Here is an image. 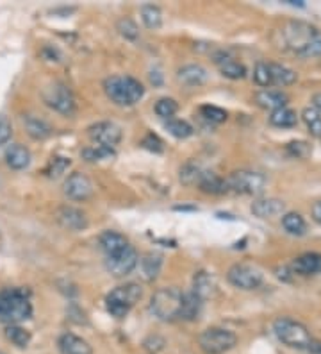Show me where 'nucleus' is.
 Listing matches in <instances>:
<instances>
[{"mask_svg":"<svg viewBox=\"0 0 321 354\" xmlns=\"http://www.w3.org/2000/svg\"><path fill=\"white\" fill-rule=\"evenodd\" d=\"M43 102L54 111L61 113L64 117H70L75 113V97L64 82L54 81L41 91Z\"/></svg>","mask_w":321,"mask_h":354,"instance_id":"obj_7","label":"nucleus"},{"mask_svg":"<svg viewBox=\"0 0 321 354\" xmlns=\"http://www.w3.org/2000/svg\"><path fill=\"white\" fill-rule=\"evenodd\" d=\"M200 115L206 118L207 122H213V124H223V122L227 120V111L218 106H211V104H206V106H202L200 108Z\"/></svg>","mask_w":321,"mask_h":354,"instance_id":"obj_42","label":"nucleus"},{"mask_svg":"<svg viewBox=\"0 0 321 354\" xmlns=\"http://www.w3.org/2000/svg\"><path fill=\"white\" fill-rule=\"evenodd\" d=\"M282 227L286 229L289 234H295V236H302L305 234V229H307V224H305L304 216L300 213L289 212L282 215Z\"/></svg>","mask_w":321,"mask_h":354,"instance_id":"obj_29","label":"nucleus"},{"mask_svg":"<svg viewBox=\"0 0 321 354\" xmlns=\"http://www.w3.org/2000/svg\"><path fill=\"white\" fill-rule=\"evenodd\" d=\"M164 127H166L171 136H175L179 140H186L193 134L191 124L186 120H180V118H170V120H166Z\"/></svg>","mask_w":321,"mask_h":354,"instance_id":"obj_34","label":"nucleus"},{"mask_svg":"<svg viewBox=\"0 0 321 354\" xmlns=\"http://www.w3.org/2000/svg\"><path fill=\"white\" fill-rule=\"evenodd\" d=\"M4 158L9 169H13V170H26L30 165V160H32L30 151L26 147V145H21V143H13V145H9V147L6 149Z\"/></svg>","mask_w":321,"mask_h":354,"instance_id":"obj_19","label":"nucleus"},{"mask_svg":"<svg viewBox=\"0 0 321 354\" xmlns=\"http://www.w3.org/2000/svg\"><path fill=\"white\" fill-rule=\"evenodd\" d=\"M137 265H139V256H137L136 249L133 245L125 247L124 251H120L118 254L107 256L106 258L107 272L115 277L128 276Z\"/></svg>","mask_w":321,"mask_h":354,"instance_id":"obj_10","label":"nucleus"},{"mask_svg":"<svg viewBox=\"0 0 321 354\" xmlns=\"http://www.w3.org/2000/svg\"><path fill=\"white\" fill-rule=\"evenodd\" d=\"M0 354H6V353H2V351H0Z\"/></svg>","mask_w":321,"mask_h":354,"instance_id":"obj_49","label":"nucleus"},{"mask_svg":"<svg viewBox=\"0 0 321 354\" xmlns=\"http://www.w3.org/2000/svg\"><path fill=\"white\" fill-rule=\"evenodd\" d=\"M214 288H216V286H214V281L209 272H206V270H198V272L195 274V277H193L191 292L197 295L200 301H207V299L214 294Z\"/></svg>","mask_w":321,"mask_h":354,"instance_id":"obj_25","label":"nucleus"},{"mask_svg":"<svg viewBox=\"0 0 321 354\" xmlns=\"http://www.w3.org/2000/svg\"><path fill=\"white\" fill-rule=\"evenodd\" d=\"M198 188H200L204 194L209 195H223L228 192L227 179L220 177L218 174L209 172V170H204L200 177V183H198Z\"/></svg>","mask_w":321,"mask_h":354,"instance_id":"obj_21","label":"nucleus"},{"mask_svg":"<svg viewBox=\"0 0 321 354\" xmlns=\"http://www.w3.org/2000/svg\"><path fill=\"white\" fill-rule=\"evenodd\" d=\"M142 20L146 29L157 30L159 27L163 26V13H161V9L157 6L145 4L142 8Z\"/></svg>","mask_w":321,"mask_h":354,"instance_id":"obj_31","label":"nucleus"},{"mask_svg":"<svg viewBox=\"0 0 321 354\" xmlns=\"http://www.w3.org/2000/svg\"><path fill=\"white\" fill-rule=\"evenodd\" d=\"M313 108L321 113V93H316V95L313 97Z\"/></svg>","mask_w":321,"mask_h":354,"instance_id":"obj_48","label":"nucleus"},{"mask_svg":"<svg viewBox=\"0 0 321 354\" xmlns=\"http://www.w3.org/2000/svg\"><path fill=\"white\" fill-rule=\"evenodd\" d=\"M202 303H204V301H200V299L193 294V292H186V294H182V308H180L179 319L182 320L197 319V317L200 315Z\"/></svg>","mask_w":321,"mask_h":354,"instance_id":"obj_27","label":"nucleus"},{"mask_svg":"<svg viewBox=\"0 0 321 354\" xmlns=\"http://www.w3.org/2000/svg\"><path fill=\"white\" fill-rule=\"evenodd\" d=\"M287 95L280 90H261L255 95V102L264 109H280L287 106Z\"/></svg>","mask_w":321,"mask_h":354,"instance_id":"obj_24","label":"nucleus"},{"mask_svg":"<svg viewBox=\"0 0 321 354\" xmlns=\"http://www.w3.org/2000/svg\"><path fill=\"white\" fill-rule=\"evenodd\" d=\"M270 124L273 127H278V129H289V127H295L298 124V117L293 109L280 108L271 111L270 115Z\"/></svg>","mask_w":321,"mask_h":354,"instance_id":"obj_28","label":"nucleus"},{"mask_svg":"<svg viewBox=\"0 0 321 354\" xmlns=\"http://www.w3.org/2000/svg\"><path fill=\"white\" fill-rule=\"evenodd\" d=\"M6 338H8L13 346L20 347V349H26L30 344V331H27L26 328H21L20 324H11L6 328Z\"/></svg>","mask_w":321,"mask_h":354,"instance_id":"obj_30","label":"nucleus"},{"mask_svg":"<svg viewBox=\"0 0 321 354\" xmlns=\"http://www.w3.org/2000/svg\"><path fill=\"white\" fill-rule=\"evenodd\" d=\"M21 122H23L26 133L29 134L30 138L36 140V142L47 140L52 134V127L48 126L47 122L43 120V118L35 117V115H23Z\"/></svg>","mask_w":321,"mask_h":354,"instance_id":"obj_22","label":"nucleus"},{"mask_svg":"<svg viewBox=\"0 0 321 354\" xmlns=\"http://www.w3.org/2000/svg\"><path fill=\"white\" fill-rule=\"evenodd\" d=\"M302 118H304L309 133L313 134L314 138H321V113L314 108H305L302 111Z\"/></svg>","mask_w":321,"mask_h":354,"instance_id":"obj_35","label":"nucleus"},{"mask_svg":"<svg viewBox=\"0 0 321 354\" xmlns=\"http://www.w3.org/2000/svg\"><path fill=\"white\" fill-rule=\"evenodd\" d=\"M311 215H313V221L321 224V201L313 204V209H311Z\"/></svg>","mask_w":321,"mask_h":354,"instance_id":"obj_45","label":"nucleus"},{"mask_svg":"<svg viewBox=\"0 0 321 354\" xmlns=\"http://www.w3.org/2000/svg\"><path fill=\"white\" fill-rule=\"evenodd\" d=\"M284 47L298 57L321 56V30L302 20H289L280 29Z\"/></svg>","mask_w":321,"mask_h":354,"instance_id":"obj_1","label":"nucleus"},{"mask_svg":"<svg viewBox=\"0 0 321 354\" xmlns=\"http://www.w3.org/2000/svg\"><path fill=\"white\" fill-rule=\"evenodd\" d=\"M142 145L150 152H163V149H164L163 140L159 138L157 134H154V133L146 134L145 138L142 140Z\"/></svg>","mask_w":321,"mask_h":354,"instance_id":"obj_43","label":"nucleus"},{"mask_svg":"<svg viewBox=\"0 0 321 354\" xmlns=\"http://www.w3.org/2000/svg\"><path fill=\"white\" fill-rule=\"evenodd\" d=\"M286 152L291 158H296V160H305L309 156L313 154V147L309 145L304 140H298V142H289L286 145Z\"/></svg>","mask_w":321,"mask_h":354,"instance_id":"obj_41","label":"nucleus"},{"mask_svg":"<svg viewBox=\"0 0 321 354\" xmlns=\"http://www.w3.org/2000/svg\"><path fill=\"white\" fill-rule=\"evenodd\" d=\"M106 95L118 106H134L145 97V86L130 75H111L104 81Z\"/></svg>","mask_w":321,"mask_h":354,"instance_id":"obj_3","label":"nucleus"},{"mask_svg":"<svg viewBox=\"0 0 321 354\" xmlns=\"http://www.w3.org/2000/svg\"><path fill=\"white\" fill-rule=\"evenodd\" d=\"M250 212L259 218H273V216L284 215L286 204L275 197H264V199H255L250 206Z\"/></svg>","mask_w":321,"mask_h":354,"instance_id":"obj_16","label":"nucleus"},{"mask_svg":"<svg viewBox=\"0 0 321 354\" xmlns=\"http://www.w3.org/2000/svg\"><path fill=\"white\" fill-rule=\"evenodd\" d=\"M32 315L30 292L27 288H6L0 292V322L20 324Z\"/></svg>","mask_w":321,"mask_h":354,"instance_id":"obj_2","label":"nucleus"},{"mask_svg":"<svg viewBox=\"0 0 321 354\" xmlns=\"http://www.w3.org/2000/svg\"><path fill=\"white\" fill-rule=\"evenodd\" d=\"M64 195L72 201H77V203H86L90 201L95 194L93 183L86 174L82 172H73L70 174L68 179L64 181L63 185Z\"/></svg>","mask_w":321,"mask_h":354,"instance_id":"obj_13","label":"nucleus"},{"mask_svg":"<svg viewBox=\"0 0 321 354\" xmlns=\"http://www.w3.org/2000/svg\"><path fill=\"white\" fill-rule=\"evenodd\" d=\"M154 111L157 117L164 118V120H170V118L175 117V113L179 111V104L175 99H170V97H163L159 99L154 106Z\"/></svg>","mask_w":321,"mask_h":354,"instance_id":"obj_37","label":"nucleus"},{"mask_svg":"<svg viewBox=\"0 0 321 354\" xmlns=\"http://www.w3.org/2000/svg\"><path fill=\"white\" fill-rule=\"evenodd\" d=\"M227 279L232 286L240 290H255L262 285V274L257 268L244 263H235L228 268Z\"/></svg>","mask_w":321,"mask_h":354,"instance_id":"obj_11","label":"nucleus"},{"mask_svg":"<svg viewBox=\"0 0 321 354\" xmlns=\"http://www.w3.org/2000/svg\"><path fill=\"white\" fill-rule=\"evenodd\" d=\"M72 165V161H70V158H63V156H56V158H52L50 161L47 163V167H45V176L50 177V179H57L59 176H63L66 170H68V167Z\"/></svg>","mask_w":321,"mask_h":354,"instance_id":"obj_36","label":"nucleus"},{"mask_svg":"<svg viewBox=\"0 0 321 354\" xmlns=\"http://www.w3.org/2000/svg\"><path fill=\"white\" fill-rule=\"evenodd\" d=\"M116 30L120 32V36H124L125 39H130V41L139 38V27H137V24L134 22L133 18H120L116 22Z\"/></svg>","mask_w":321,"mask_h":354,"instance_id":"obj_38","label":"nucleus"},{"mask_svg":"<svg viewBox=\"0 0 321 354\" xmlns=\"http://www.w3.org/2000/svg\"><path fill=\"white\" fill-rule=\"evenodd\" d=\"M214 63L218 66L220 74L223 77L232 79V81H237V79H243L246 75V68H244L243 63L235 61L234 57H231L227 52H216L214 54Z\"/></svg>","mask_w":321,"mask_h":354,"instance_id":"obj_15","label":"nucleus"},{"mask_svg":"<svg viewBox=\"0 0 321 354\" xmlns=\"http://www.w3.org/2000/svg\"><path fill=\"white\" fill-rule=\"evenodd\" d=\"M150 81H152L154 86H161V84H163V75L159 74V72H152V74H150Z\"/></svg>","mask_w":321,"mask_h":354,"instance_id":"obj_47","label":"nucleus"},{"mask_svg":"<svg viewBox=\"0 0 321 354\" xmlns=\"http://www.w3.org/2000/svg\"><path fill=\"white\" fill-rule=\"evenodd\" d=\"M143 297V288L137 283H127V285L116 286L111 290L106 297V308L116 319H124L127 313L133 310L136 303H139V299Z\"/></svg>","mask_w":321,"mask_h":354,"instance_id":"obj_4","label":"nucleus"},{"mask_svg":"<svg viewBox=\"0 0 321 354\" xmlns=\"http://www.w3.org/2000/svg\"><path fill=\"white\" fill-rule=\"evenodd\" d=\"M273 333L284 346L293 347V349H305L313 340L309 329L302 322L289 317H278L273 322Z\"/></svg>","mask_w":321,"mask_h":354,"instance_id":"obj_6","label":"nucleus"},{"mask_svg":"<svg viewBox=\"0 0 321 354\" xmlns=\"http://www.w3.org/2000/svg\"><path fill=\"white\" fill-rule=\"evenodd\" d=\"M57 222L68 231H84L88 227V216L79 207L61 206L56 213Z\"/></svg>","mask_w":321,"mask_h":354,"instance_id":"obj_14","label":"nucleus"},{"mask_svg":"<svg viewBox=\"0 0 321 354\" xmlns=\"http://www.w3.org/2000/svg\"><path fill=\"white\" fill-rule=\"evenodd\" d=\"M268 68L271 75V86H289L298 79L295 70L278 65V63H268Z\"/></svg>","mask_w":321,"mask_h":354,"instance_id":"obj_26","label":"nucleus"},{"mask_svg":"<svg viewBox=\"0 0 321 354\" xmlns=\"http://www.w3.org/2000/svg\"><path fill=\"white\" fill-rule=\"evenodd\" d=\"M291 272L300 274V276H314V274L321 272V254L305 252V254L298 256L296 259H293Z\"/></svg>","mask_w":321,"mask_h":354,"instance_id":"obj_18","label":"nucleus"},{"mask_svg":"<svg viewBox=\"0 0 321 354\" xmlns=\"http://www.w3.org/2000/svg\"><path fill=\"white\" fill-rule=\"evenodd\" d=\"M235 344H237V337L223 328H209L198 337V346L206 354H225Z\"/></svg>","mask_w":321,"mask_h":354,"instance_id":"obj_8","label":"nucleus"},{"mask_svg":"<svg viewBox=\"0 0 321 354\" xmlns=\"http://www.w3.org/2000/svg\"><path fill=\"white\" fill-rule=\"evenodd\" d=\"M88 136L99 147L115 149L121 142V127L116 126L115 122H97L93 126L88 127Z\"/></svg>","mask_w":321,"mask_h":354,"instance_id":"obj_12","label":"nucleus"},{"mask_svg":"<svg viewBox=\"0 0 321 354\" xmlns=\"http://www.w3.org/2000/svg\"><path fill=\"white\" fill-rule=\"evenodd\" d=\"M202 174H204V169H202L200 165L189 161V163H186L184 167L180 169L179 179L180 183L186 186H198Z\"/></svg>","mask_w":321,"mask_h":354,"instance_id":"obj_33","label":"nucleus"},{"mask_svg":"<svg viewBox=\"0 0 321 354\" xmlns=\"http://www.w3.org/2000/svg\"><path fill=\"white\" fill-rule=\"evenodd\" d=\"M161 267H163V256L159 254H146L142 259V270L143 277L146 281H154L155 277L161 272Z\"/></svg>","mask_w":321,"mask_h":354,"instance_id":"obj_32","label":"nucleus"},{"mask_svg":"<svg viewBox=\"0 0 321 354\" xmlns=\"http://www.w3.org/2000/svg\"><path fill=\"white\" fill-rule=\"evenodd\" d=\"M113 156H115V149L99 147V145H95V147H88L82 151V158H84L86 161H90V163H95V161H102V160H111Z\"/></svg>","mask_w":321,"mask_h":354,"instance_id":"obj_39","label":"nucleus"},{"mask_svg":"<svg viewBox=\"0 0 321 354\" xmlns=\"http://www.w3.org/2000/svg\"><path fill=\"white\" fill-rule=\"evenodd\" d=\"M253 81H255L257 86L264 88V90H270L271 88V75L270 68H268V63L264 61H259L253 68Z\"/></svg>","mask_w":321,"mask_h":354,"instance_id":"obj_40","label":"nucleus"},{"mask_svg":"<svg viewBox=\"0 0 321 354\" xmlns=\"http://www.w3.org/2000/svg\"><path fill=\"white\" fill-rule=\"evenodd\" d=\"M148 308L159 320H166V322L177 320L180 315V308H182V292L175 286L159 288L150 297Z\"/></svg>","mask_w":321,"mask_h":354,"instance_id":"obj_5","label":"nucleus"},{"mask_svg":"<svg viewBox=\"0 0 321 354\" xmlns=\"http://www.w3.org/2000/svg\"><path fill=\"white\" fill-rule=\"evenodd\" d=\"M11 136H13V126H11V122H9L8 117L0 115V145H6V143L11 140Z\"/></svg>","mask_w":321,"mask_h":354,"instance_id":"obj_44","label":"nucleus"},{"mask_svg":"<svg viewBox=\"0 0 321 354\" xmlns=\"http://www.w3.org/2000/svg\"><path fill=\"white\" fill-rule=\"evenodd\" d=\"M228 192L241 195H257L264 190L266 177L255 170H235L227 177Z\"/></svg>","mask_w":321,"mask_h":354,"instance_id":"obj_9","label":"nucleus"},{"mask_svg":"<svg viewBox=\"0 0 321 354\" xmlns=\"http://www.w3.org/2000/svg\"><path fill=\"white\" fill-rule=\"evenodd\" d=\"M99 243L102 247V251L106 252V256L118 254L120 251H124L125 247L130 245L127 238L124 234L116 233V231H104L99 236Z\"/></svg>","mask_w":321,"mask_h":354,"instance_id":"obj_23","label":"nucleus"},{"mask_svg":"<svg viewBox=\"0 0 321 354\" xmlns=\"http://www.w3.org/2000/svg\"><path fill=\"white\" fill-rule=\"evenodd\" d=\"M209 74L202 65H184L177 70V79L186 86H202L207 81Z\"/></svg>","mask_w":321,"mask_h":354,"instance_id":"obj_20","label":"nucleus"},{"mask_svg":"<svg viewBox=\"0 0 321 354\" xmlns=\"http://www.w3.org/2000/svg\"><path fill=\"white\" fill-rule=\"evenodd\" d=\"M61 354H93L90 342L84 340L82 337H77L73 333H64L57 340Z\"/></svg>","mask_w":321,"mask_h":354,"instance_id":"obj_17","label":"nucleus"},{"mask_svg":"<svg viewBox=\"0 0 321 354\" xmlns=\"http://www.w3.org/2000/svg\"><path fill=\"white\" fill-rule=\"evenodd\" d=\"M307 351L309 353H313V354H321V342H318V340H311V344H309V347H307Z\"/></svg>","mask_w":321,"mask_h":354,"instance_id":"obj_46","label":"nucleus"}]
</instances>
